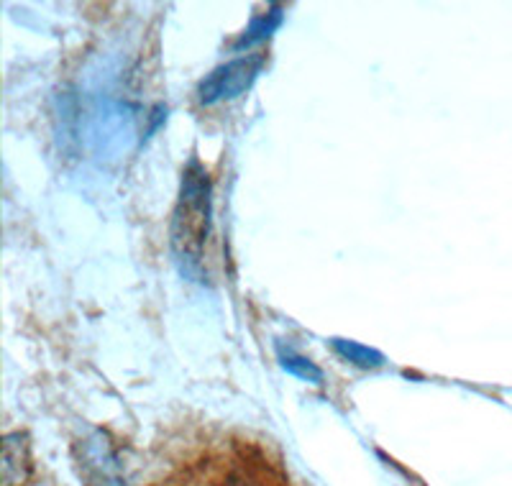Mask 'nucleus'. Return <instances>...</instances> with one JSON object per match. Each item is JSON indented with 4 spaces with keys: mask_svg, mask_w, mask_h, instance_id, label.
I'll return each instance as SVG.
<instances>
[{
    "mask_svg": "<svg viewBox=\"0 0 512 486\" xmlns=\"http://www.w3.org/2000/svg\"><path fill=\"white\" fill-rule=\"evenodd\" d=\"M333 348L341 359H346L349 364L359 366V369H379V366L387 364L384 353L377 351L372 346H364L359 341H346V338H333Z\"/></svg>",
    "mask_w": 512,
    "mask_h": 486,
    "instance_id": "nucleus-4",
    "label": "nucleus"
},
{
    "mask_svg": "<svg viewBox=\"0 0 512 486\" xmlns=\"http://www.w3.org/2000/svg\"><path fill=\"white\" fill-rule=\"evenodd\" d=\"M282 21H285V13H282L280 6H272L267 13H259V16L251 18V24L236 39L233 49H249L256 47V44H262V41H267L274 31L280 29Z\"/></svg>",
    "mask_w": 512,
    "mask_h": 486,
    "instance_id": "nucleus-3",
    "label": "nucleus"
},
{
    "mask_svg": "<svg viewBox=\"0 0 512 486\" xmlns=\"http://www.w3.org/2000/svg\"><path fill=\"white\" fill-rule=\"evenodd\" d=\"M228 486H254V484H249V481H231Z\"/></svg>",
    "mask_w": 512,
    "mask_h": 486,
    "instance_id": "nucleus-6",
    "label": "nucleus"
},
{
    "mask_svg": "<svg viewBox=\"0 0 512 486\" xmlns=\"http://www.w3.org/2000/svg\"><path fill=\"white\" fill-rule=\"evenodd\" d=\"M264 67V54H249V57L231 59L216 70L205 75L198 85L200 105H218L226 100H236L251 90L259 72Z\"/></svg>",
    "mask_w": 512,
    "mask_h": 486,
    "instance_id": "nucleus-2",
    "label": "nucleus"
},
{
    "mask_svg": "<svg viewBox=\"0 0 512 486\" xmlns=\"http://www.w3.org/2000/svg\"><path fill=\"white\" fill-rule=\"evenodd\" d=\"M213 218V187L210 177L198 159H192L182 172L180 197L172 213V231L169 243L175 254L177 267L185 277L198 279L203 272V254Z\"/></svg>",
    "mask_w": 512,
    "mask_h": 486,
    "instance_id": "nucleus-1",
    "label": "nucleus"
},
{
    "mask_svg": "<svg viewBox=\"0 0 512 486\" xmlns=\"http://www.w3.org/2000/svg\"><path fill=\"white\" fill-rule=\"evenodd\" d=\"M280 364L287 374H292V377L303 379V382L323 384V371H320L310 359L300 356V353H292V351L280 353Z\"/></svg>",
    "mask_w": 512,
    "mask_h": 486,
    "instance_id": "nucleus-5",
    "label": "nucleus"
}]
</instances>
